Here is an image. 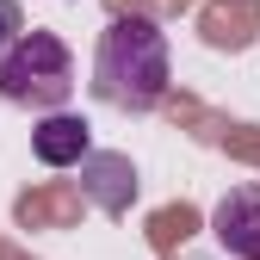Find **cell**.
Returning a JSON list of instances; mask_svg holds the SVG:
<instances>
[{
    "label": "cell",
    "mask_w": 260,
    "mask_h": 260,
    "mask_svg": "<svg viewBox=\"0 0 260 260\" xmlns=\"http://www.w3.org/2000/svg\"><path fill=\"white\" fill-rule=\"evenodd\" d=\"M75 93V56L56 31H25L19 44L0 50V100L31 112H62Z\"/></svg>",
    "instance_id": "obj_2"
},
{
    "label": "cell",
    "mask_w": 260,
    "mask_h": 260,
    "mask_svg": "<svg viewBox=\"0 0 260 260\" xmlns=\"http://www.w3.org/2000/svg\"><path fill=\"white\" fill-rule=\"evenodd\" d=\"M81 192L100 211H130V199H137V168H130V155L118 149H87L81 155Z\"/></svg>",
    "instance_id": "obj_4"
},
{
    "label": "cell",
    "mask_w": 260,
    "mask_h": 260,
    "mask_svg": "<svg viewBox=\"0 0 260 260\" xmlns=\"http://www.w3.org/2000/svg\"><path fill=\"white\" fill-rule=\"evenodd\" d=\"M211 236L223 254L236 260H260V186H230L211 211Z\"/></svg>",
    "instance_id": "obj_3"
},
{
    "label": "cell",
    "mask_w": 260,
    "mask_h": 260,
    "mask_svg": "<svg viewBox=\"0 0 260 260\" xmlns=\"http://www.w3.org/2000/svg\"><path fill=\"white\" fill-rule=\"evenodd\" d=\"M87 149H93V137H87V124L75 112H50L38 130H31V155H38L44 168H81Z\"/></svg>",
    "instance_id": "obj_5"
},
{
    "label": "cell",
    "mask_w": 260,
    "mask_h": 260,
    "mask_svg": "<svg viewBox=\"0 0 260 260\" xmlns=\"http://www.w3.org/2000/svg\"><path fill=\"white\" fill-rule=\"evenodd\" d=\"M93 93L118 112H155L168 93V31L143 13H118L93 50Z\"/></svg>",
    "instance_id": "obj_1"
},
{
    "label": "cell",
    "mask_w": 260,
    "mask_h": 260,
    "mask_svg": "<svg viewBox=\"0 0 260 260\" xmlns=\"http://www.w3.org/2000/svg\"><path fill=\"white\" fill-rule=\"evenodd\" d=\"M25 38V13H19V0H0V50L19 44Z\"/></svg>",
    "instance_id": "obj_6"
}]
</instances>
